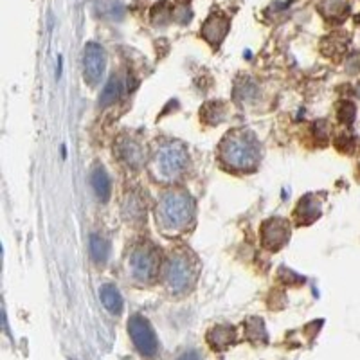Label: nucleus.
I'll use <instances>...</instances> for the list:
<instances>
[{
    "label": "nucleus",
    "mask_w": 360,
    "mask_h": 360,
    "mask_svg": "<svg viewBox=\"0 0 360 360\" xmlns=\"http://www.w3.org/2000/svg\"><path fill=\"white\" fill-rule=\"evenodd\" d=\"M221 157L236 169L254 168L259 160V148L250 134H232L221 144Z\"/></svg>",
    "instance_id": "1"
},
{
    "label": "nucleus",
    "mask_w": 360,
    "mask_h": 360,
    "mask_svg": "<svg viewBox=\"0 0 360 360\" xmlns=\"http://www.w3.org/2000/svg\"><path fill=\"white\" fill-rule=\"evenodd\" d=\"M195 202L186 193H169L158 206L157 218L164 229H184L193 220Z\"/></svg>",
    "instance_id": "2"
},
{
    "label": "nucleus",
    "mask_w": 360,
    "mask_h": 360,
    "mask_svg": "<svg viewBox=\"0 0 360 360\" xmlns=\"http://www.w3.org/2000/svg\"><path fill=\"white\" fill-rule=\"evenodd\" d=\"M187 149L182 143H168L157 152V168L163 177L175 178L186 169Z\"/></svg>",
    "instance_id": "3"
},
{
    "label": "nucleus",
    "mask_w": 360,
    "mask_h": 360,
    "mask_svg": "<svg viewBox=\"0 0 360 360\" xmlns=\"http://www.w3.org/2000/svg\"><path fill=\"white\" fill-rule=\"evenodd\" d=\"M158 269V256L157 250L149 245H143L132 252L130 256V272L139 281H152L155 278Z\"/></svg>",
    "instance_id": "4"
},
{
    "label": "nucleus",
    "mask_w": 360,
    "mask_h": 360,
    "mask_svg": "<svg viewBox=\"0 0 360 360\" xmlns=\"http://www.w3.org/2000/svg\"><path fill=\"white\" fill-rule=\"evenodd\" d=\"M128 331L135 348L143 353L144 357H154L158 350L157 337H155L154 328L143 315H132L128 321Z\"/></svg>",
    "instance_id": "5"
},
{
    "label": "nucleus",
    "mask_w": 360,
    "mask_h": 360,
    "mask_svg": "<svg viewBox=\"0 0 360 360\" xmlns=\"http://www.w3.org/2000/svg\"><path fill=\"white\" fill-rule=\"evenodd\" d=\"M193 267L189 259L182 254H175L169 258L166 265V283L171 292H184L193 283Z\"/></svg>",
    "instance_id": "6"
},
{
    "label": "nucleus",
    "mask_w": 360,
    "mask_h": 360,
    "mask_svg": "<svg viewBox=\"0 0 360 360\" xmlns=\"http://www.w3.org/2000/svg\"><path fill=\"white\" fill-rule=\"evenodd\" d=\"M106 56L105 51L97 43H86L83 54V76L88 85H97L105 74Z\"/></svg>",
    "instance_id": "7"
},
{
    "label": "nucleus",
    "mask_w": 360,
    "mask_h": 360,
    "mask_svg": "<svg viewBox=\"0 0 360 360\" xmlns=\"http://www.w3.org/2000/svg\"><path fill=\"white\" fill-rule=\"evenodd\" d=\"M261 236H263V245L267 249L278 250L290 238V227H288L287 220H283V218H272V220L265 221L263 229H261Z\"/></svg>",
    "instance_id": "8"
},
{
    "label": "nucleus",
    "mask_w": 360,
    "mask_h": 360,
    "mask_svg": "<svg viewBox=\"0 0 360 360\" xmlns=\"http://www.w3.org/2000/svg\"><path fill=\"white\" fill-rule=\"evenodd\" d=\"M227 31H229V22L226 19H220V16H213V19L207 20L202 33H204L207 42L220 43L221 40L226 38Z\"/></svg>",
    "instance_id": "9"
},
{
    "label": "nucleus",
    "mask_w": 360,
    "mask_h": 360,
    "mask_svg": "<svg viewBox=\"0 0 360 360\" xmlns=\"http://www.w3.org/2000/svg\"><path fill=\"white\" fill-rule=\"evenodd\" d=\"M91 184L94 187V191H96L97 198L103 202H106L110 198L112 193V184H110V177L106 175V171L101 166L92 169L91 173Z\"/></svg>",
    "instance_id": "10"
},
{
    "label": "nucleus",
    "mask_w": 360,
    "mask_h": 360,
    "mask_svg": "<svg viewBox=\"0 0 360 360\" xmlns=\"http://www.w3.org/2000/svg\"><path fill=\"white\" fill-rule=\"evenodd\" d=\"M99 298L101 302L105 304V308L110 313H121L123 312V298H121V292L114 285L105 283L99 288Z\"/></svg>",
    "instance_id": "11"
},
{
    "label": "nucleus",
    "mask_w": 360,
    "mask_h": 360,
    "mask_svg": "<svg viewBox=\"0 0 360 360\" xmlns=\"http://www.w3.org/2000/svg\"><path fill=\"white\" fill-rule=\"evenodd\" d=\"M119 155L126 160L128 166L132 168H139L141 164L144 163V152L141 148L139 144L135 143V141H125V143L119 146Z\"/></svg>",
    "instance_id": "12"
},
{
    "label": "nucleus",
    "mask_w": 360,
    "mask_h": 360,
    "mask_svg": "<svg viewBox=\"0 0 360 360\" xmlns=\"http://www.w3.org/2000/svg\"><path fill=\"white\" fill-rule=\"evenodd\" d=\"M207 341L215 350H226L227 346H230V342L235 341V330L229 326H216L209 331Z\"/></svg>",
    "instance_id": "13"
},
{
    "label": "nucleus",
    "mask_w": 360,
    "mask_h": 360,
    "mask_svg": "<svg viewBox=\"0 0 360 360\" xmlns=\"http://www.w3.org/2000/svg\"><path fill=\"white\" fill-rule=\"evenodd\" d=\"M88 249H91V256L97 263H105L110 254V243L101 238L99 235H92L88 240Z\"/></svg>",
    "instance_id": "14"
},
{
    "label": "nucleus",
    "mask_w": 360,
    "mask_h": 360,
    "mask_svg": "<svg viewBox=\"0 0 360 360\" xmlns=\"http://www.w3.org/2000/svg\"><path fill=\"white\" fill-rule=\"evenodd\" d=\"M119 96H121V82H119V77L112 76L110 80H108V83H106V85H105V88H103V92H101L99 105L101 106L114 105L115 101L119 99Z\"/></svg>",
    "instance_id": "15"
},
{
    "label": "nucleus",
    "mask_w": 360,
    "mask_h": 360,
    "mask_svg": "<svg viewBox=\"0 0 360 360\" xmlns=\"http://www.w3.org/2000/svg\"><path fill=\"white\" fill-rule=\"evenodd\" d=\"M298 216L301 224H310L319 216V204L313 198H304L298 207Z\"/></svg>",
    "instance_id": "16"
},
{
    "label": "nucleus",
    "mask_w": 360,
    "mask_h": 360,
    "mask_svg": "<svg viewBox=\"0 0 360 360\" xmlns=\"http://www.w3.org/2000/svg\"><path fill=\"white\" fill-rule=\"evenodd\" d=\"M339 119H341L342 123H346V125L353 123V119H355V106H353V103H350V101H344V103H341Z\"/></svg>",
    "instance_id": "17"
},
{
    "label": "nucleus",
    "mask_w": 360,
    "mask_h": 360,
    "mask_svg": "<svg viewBox=\"0 0 360 360\" xmlns=\"http://www.w3.org/2000/svg\"><path fill=\"white\" fill-rule=\"evenodd\" d=\"M177 360H200V357H198L197 351H186V353L178 357Z\"/></svg>",
    "instance_id": "18"
}]
</instances>
